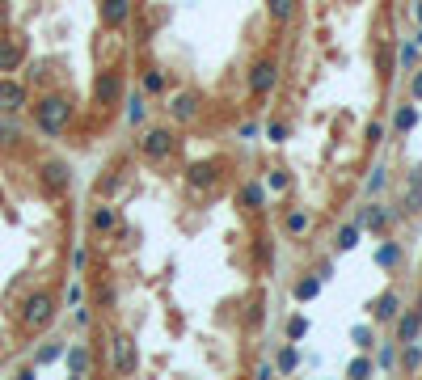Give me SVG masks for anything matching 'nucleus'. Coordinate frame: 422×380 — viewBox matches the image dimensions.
Segmentation results:
<instances>
[{"mask_svg": "<svg viewBox=\"0 0 422 380\" xmlns=\"http://www.w3.org/2000/svg\"><path fill=\"white\" fill-rule=\"evenodd\" d=\"M68 123H72V97L68 93H47L34 101V127L47 136H60L68 131Z\"/></svg>", "mask_w": 422, "mask_h": 380, "instance_id": "1", "label": "nucleus"}, {"mask_svg": "<svg viewBox=\"0 0 422 380\" xmlns=\"http://www.w3.org/2000/svg\"><path fill=\"white\" fill-rule=\"evenodd\" d=\"M51 321H55V296L51 292L26 296V304H21V325L26 329H47Z\"/></svg>", "mask_w": 422, "mask_h": 380, "instance_id": "2", "label": "nucleus"}, {"mask_svg": "<svg viewBox=\"0 0 422 380\" xmlns=\"http://www.w3.org/2000/svg\"><path fill=\"white\" fill-rule=\"evenodd\" d=\"M140 152L148 161H169L173 152H178V136H173L169 127H148L144 140H140Z\"/></svg>", "mask_w": 422, "mask_h": 380, "instance_id": "3", "label": "nucleus"}, {"mask_svg": "<svg viewBox=\"0 0 422 380\" xmlns=\"http://www.w3.org/2000/svg\"><path fill=\"white\" fill-rule=\"evenodd\" d=\"M275 85H279V60H275V55L254 60V68H250V93H254V97H266Z\"/></svg>", "mask_w": 422, "mask_h": 380, "instance_id": "4", "label": "nucleus"}, {"mask_svg": "<svg viewBox=\"0 0 422 380\" xmlns=\"http://www.w3.org/2000/svg\"><path fill=\"white\" fill-rule=\"evenodd\" d=\"M122 97V72L118 68H106V72H97L93 76V101L97 106H110V101Z\"/></svg>", "mask_w": 422, "mask_h": 380, "instance_id": "5", "label": "nucleus"}, {"mask_svg": "<svg viewBox=\"0 0 422 380\" xmlns=\"http://www.w3.org/2000/svg\"><path fill=\"white\" fill-rule=\"evenodd\" d=\"M198 110H203V97H198L194 89H182V93L169 97V118L173 123H194Z\"/></svg>", "mask_w": 422, "mask_h": 380, "instance_id": "6", "label": "nucleus"}, {"mask_svg": "<svg viewBox=\"0 0 422 380\" xmlns=\"http://www.w3.org/2000/svg\"><path fill=\"white\" fill-rule=\"evenodd\" d=\"M97 21H102L106 30H122V25L131 21V0H102V5H97Z\"/></svg>", "mask_w": 422, "mask_h": 380, "instance_id": "7", "label": "nucleus"}, {"mask_svg": "<svg viewBox=\"0 0 422 380\" xmlns=\"http://www.w3.org/2000/svg\"><path fill=\"white\" fill-rule=\"evenodd\" d=\"M26 85L21 81H9V76H0V114H17L21 106H26Z\"/></svg>", "mask_w": 422, "mask_h": 380, "instance_id": "8", "label": "nucleus"}, {"mask_svg": "<svg viewBox=\"0 0 422 380\" xmlns=\"http://www.w3.org/2000/svg\"><path fill=\"white\" fill-rule=\"evenodd\" d=\"M401 313V296H397V288H384L376 300H371V321L380 325H393V317Z\"/></svg>", "mask_w": 422, "mask_h": 380, "instance_id": "9", "label": "nucleus"}, {"mask_svg": "<svg viewBox=\"0 0 422 380\" xmlns=\"http://www.w3.org/2000/svg\"><path fill=\"white\" fill-rule=\"evenodd\" d=\"M140 368V355H135V342L127 334H114V372L118 376H131Z\"/></svg>", "mask_w": 422, "mask_h": 380, "instance_id": "10", "label": "nucleus"}, {"mask_svg": "<svg viewBox=\"0 0 422 380\" xmlns=\"http://www.w3.org/2000/svg\"><path fill=\"white\" fill-rule=\"evenodd\" d=\"M186 182H190L194 190H211V186L220 182V161H194V165L186 169Z\"/></svg>", "mask_w": 422, "mask_h": 380, "instance_id": "11", "label": "nucleus"}, {"mask_svg": "<svg viewBox=\"0 0 422 380\" xmlns=\"http://www.w3.org/2000/svg\"><path fill=\"white\" fill-rule=\"evenodd\" d=\"M42 186L51 190V194L68 190V186H72V165H68V161H47V165H42Z\"/></svg>", "mask_w": 422, "mask_h": 380, "instance_id": "12", "label": "nucleus"}, {"mask_svg": "<svg viewBox=\"0 0 422 380\" xmlns=\"http://www.w3.org/2000/svg\"><path fill=\"white\" fill-rule=\"evenodd\" d=\"M21 60H26V38H21V34L0 38V72H13V68H21Z\"/></svg>", "mask_w": 422, "mask_h": 380, "instance_id": "13", "label": "nucleus"}, {"mask_svg": "<svg viewBox=\"0 0 422 380\" xmlns=\"http://www.w3.org/2000/svg\"><path fill=\"white\" fill-rule=\"evenodd\" d=\"M355 224H359V228H371V233H384V228L393 224V212L380 207V203H371V207H359Z\"/></svg>", "mask_w": 422, "mask_h": 380, "instance_id": "14", "label": "nucleus"}, {"mask_svg": "<svg viewBox=\"0 0 422 380\" xmlns=\"http://www.w3.org/2000/svg\"><path fill=\"white\" fill-rule=\"evenodd\" d=\"M308 228H313V216H308L304 207H291V212L283 216V233H287L291 241H300V237H308Z\"/></svg>", "mask_w": 422, "mask_h": 380, "instance_id": "15", "label": "nucleus"}, {"mask_svg": "<svg viewBox=\"0 0 422 380\" xmlns=\"http://www.w3.org/2000/svg\"><path fill=\"white\" fill-rule=\"evenodd\" d=\"M393 325H397V342H410V338H418V329H422V309L397 313V317H393Z\"/></svg>", "mask_w": 422, "mask_h": 380, "instance_id": "16", "label": "nucleus"}, {"mask_svg": "<svg viewBox=\"0 0 422 380\" xmlns=\"http://www.w3.org/2000/svg\"><path fill=\"white\" fill-rule=\"evenodd\" d=\"M237 203H241L245 212H262V207H266V186H262V182H245L241 194H237Z\"/></svg>", "mask_w": 422, "mask_h": 380, "instance_id": "17", "label": "nucleus"}, {"mask_svg": "<svg viewBox=\"0 0 422 380\" xmlns=\"http://www.w3.org/2000/svg\"><path fill=\"white\" fill-rule=\"evenodd\" d=\"M64 359H68V372H72V376H89V368H93V359H89L85 346H68Z\"/></svg>", "mask_w": 422, "mask_h": 380, "instance_id": "18", "label": "nucleus"}, {"mask_svg": "<svg viewBox=\"0 0 422 380\" xmlns=\"http://www.w3.org/2000/svg\"><path fill=\"white\" fill-rule=\"evenodd\" d=\"M89 224L97 228V233H110V228H118V212L110 207V203H102V207H93V216H89Z\"/></svg>", "mask_w": 422, "mask_h": 380, "instance_id": "19", "label": "nucleus"}, {"mask_svg": "<svg viewBox=\"0 0 422 380\" xmlns=\"http://www.w3.org/2000/svg\"><path fill=\"white\" fill-rule=\"evenodd\" d=\"M359 233H363L359 224H342V228H338V241H334V245H338V253H351V249L359 245Z\"/></svg>", "mask_w": 422, "mask_h": 380, "instance_id": "20", "label": "nucleus"}, {"mask_svg": "<svg viewBox=\"0 0 422 380\" xmlns=\"http://www.w3.org/2000/svg\"><path fill=\"white\" fill-rule=\"evenodd\" d=\"M397 262H401V245H397V241H384V245L376 249V266H384V270H393Z\"/></svg>", "mask_w": 422, "mask_h": 380, "instance_id": "21", "label": "nucleus"}, {"mask_svg": "<svg viewBox=\"0 0 422 380\" xmlns=\"http://www.w3.org/2000/svg\"><path fill=\"white\" fill-rule=\"evenodd\" d=\"M295 364H300V351H295V342H287L283 351H279V359H275V372H295Z\"/></svg>", "mask_w": 422, "mask_h": 380, "instance_id": "22", "label": "nucleus"}, {"mask_svg": "<svg viewBox=\"0 0 422 380\" xmlns=\"http://www.w3.org/2000/svg\"><path fill=\"white\" fill-rule=\"evenodd\" d=\"M295 5H300V0H266V13L275 17V21H291Z\"/></svg>", "mask_w": 422, "mask_h": 380, "instance_id": "23", "label": "nucleus"}, {"mask_svg": "<svg viewBox=\"0 0 422 380\" xmlns=\"http://www.w3.org/2000/svg\"><path fill=\"white\" fill-rule=\"evenodd\" d=\"M317 292H321V279H317V275H308V279H295V288H291V296H295V300H313Z\"/></svg>", "mask_w": 422, "mask_h": 380, "instance_id": "24", "label": "nucleus"}, {"mask_svg": "<svg viewBox=\"0 0 422 380\" xmlns=\"http://www.w3.org/2000/svg\"><path fill=\"white\" fill-rule=\"evenodd\" d=\"M401 368H406V372H414V368H422V346H418L414 338H410V342L401 346Z\"/></svg>", "mask_w": 422, "mask_h": 380, "instance_id": "25", "label": "nucleus"}, {"mask_svg": "<svg viewBox=\"0 0 422 380\" xmlns=\"http://www.w3.org/2000/svg\"><path fill=\"white\" fill-rule=\"evenodd\" d=\"M393 127H397V131H414V127H418V110L414 106H401V110H397V118H393Z\"/></svg>", "mask_w": 422, "mask_h": 380, "instance_id": "26", "label": "nucleus"}, {"mask_svg": "<svg viewBox=\"0 0 422 380\" xmlns=\"http://www.w3.org/2000/svg\"><path fill=\"white\" fill-rule=\"evenodd\" d=\"M144 93H165V72L161 68H144Z\"/></svg>", "mask_w": 422, "mask_h": 380, "instance_id": "27", "label": "nucleus"}, {"mask_svg": "<svg viewBox=\"0 0 422 380\" xmlns=\"http://www.w3.org/2000/svg\"><path fill=\"white\" fill-rule=\"evenodd\" d=\"M304 334H308V317H304V313H295V317L287 321V338H291V342H300Z\"/></svg>", "mask_w": 422, "mask_h": 380, "instance_id": "28", "label": "nucleus"}, {"mask_svg": "<svg viewBox=\"0 0 422 380\" xmlns=\"http://www.w3.org/2000/svg\"><path fill=\"white\" fill-rule=\"evenodd\" d=\"M55 359H64V346H60V342H51V346H42V351H38V359H34V364L42 368V364H55Z\"/></svg>", "mask_w": 422, "mask_h": 380, "instance_id": "29", "label": "nucleus"}, {"mask_svg": "<svg viewBox=\"0 0 422 380\" xmlns=\"http://www.w3.org/2000/svg\"><path fill=\"white\" fill-rule=\"evenodd\" d=\"M144 118H148V106H144V97H135L131 106H127V123H131V127H140Z\"/></svg>", "mask_w": 422, "mask_h": 380, "instance_id": "30", "label": "nucleus"}, {"mask_svg": "<svg viewBox=\"0 0 422 380\" xmlns=\"http://www.w3.org/2000/svg\"><path fill=\"white\" fill-rule=\"evenodd\" d=\"M406 212H422V186H414V182L406 190Z\"/></svg>", "mask_w": 422, "mask_h": 380, "instance_id": "31", "label": "nucleus"}, {"mask_svg": "<svg viewBox=\"0 0 422 380\" xmlns=\"http://www.w3.org/2000/svg\"><path fill=\"white\" fill-rule=\"evenodd\" d=\"M266 186H270V190H287V186H291V177H287L283 169H275V173L266 177Z\"/></svg>", "mask_w": 422, "mask_h": 380, "instance_id": "32", "label": "nucleus"}, {"mask_svg": "<svg viewBox=\"0 0 422 380\" xmlns=\"http://www.w3.org/2000/svg\"><path fill=\"white\" fill-rule=\"evenodd\" d=\"M346 376H371V359H367V355H359V359L346 368Z\"/></svg>", "mask_w": 422, "mask_h": 380, "instance_id": "33", "label": "nucleus"}, {"mask_svg": "<svg viewBox=\"0 0 422 380\" xmlns=\"http://www.w3.org/2000/svg\"><path fill=\"white\" fill-rule=\"evenodd\" d=\"M418 64V42H406L401 47V68H414Z\"/></svg>", "mask_w": 422, "mask_h": 380, "instance_id": "34", "label": "nucleus"}, {"mask_svg": "<svg viewBox=\"0 0 422 380\" xmlns=\"http://www.w3.org/2000/svg\"><path fill=\"white\" fill-rule=\"evenodd\" d=\"M266 136L275 140V144H283V140H287V123H270V127H266Z\"/></svg>", "mask_w": 422, "mask_h": 380, "instance_id": "35", "label": "nucleus"}, {"mask_svg": "<svg viewBox=\"0 0 422 380\" xmlns=\"http://www.w3.org/2000/svg\"><path fill=\"white\" fill-rule=\"evenodd\" d=\"M384 186V169H371V177H367V190H380Z\"/></svg>", "mask_w": 422, "mask_h": 380, "instance_id": "36", "label": "nucleus"}, {"mask_svg": "<svg viewBox=\"0 0 422 380\" xmlns=\"http://www.w3.org/2000/svg\"><path fill=\"white\" fill-rule=\"evenodd\" d=\"M351 338H355V346H363V351H367V346H371V334H367V329H363V325H359V329H355V334H351Z\"/></svg>", "mask_w": 422, "mask_h": 380, "instance_id": "37", "label": "nucleus"}, {"mask_svg": "<svg viewBox=\"0 0 422 380\" xmlns=\"http://www.w3.org/2000/svg\"><path fill=\"white\" fill-rule=\"evenodd\" d=\"M367 140H371V144H380V140H384V127H380V123H371V127H367Z\"/></svg>", "mask_w": 422, "mask_h": 380, "instance_id": "38", "label": "nucleus"}, {"mask_svg": "<svg viewBox=\"0 0 422 380\" xmlns=\"http://www.w3.org/2000/svg\"><path fill=\"white\" fill-rule=\"evenodd\" d=\"M393 359H397V351H393V346H380V364L393 368Z\"/></svg>", "mask_w": 422, "mask_h": 380, "instance_id": "39", "label": "nucleus"}, {"mask_svg": "<svg viewBox=\"0 0 422 380\" xmlns=\"http://www.w3.org/2000/svg\"><path fill=\"white\" fill-rule=\"evenodd\" d=\"M410 182H414V186H422V165H414V173H410Z\"/></svg>", "mask_w": 422, "mask_h": 380, "instance_id": "40", "label": "nucleus"}, {"mask_svg": "<svg viewBox=\"0 0 422 380\" xmlns=\"http://www.w3.org/2000/svg\"><path fill=\"white\" fill-rule=\"evenodd\" d=\"M414 97H418V101H422V72H418V76H414Z\"/></svg>", "mask_w": 422, "mask_h": 380, "instance_id": "41", "label": "nucleus"}, {"mask_svg": "<svg viewBox=\"0 0 422 380\" xmlns=\"http://www.w3.org/2000/svg\"><path fill=\"white\" fill-rule=\"evenodd\" d=\"M414 13H418V21H422V0H418V9H414Z\"/></svg>", "mask_w": 422, "mask_h": 380, "instance_id": "42", "label": "nucleus"}, {"mask_svg": "<svg viewBox=\"0 0 422 380\" xmlns=\"http://www.w3.org/2000/svg\"><path fill=\"white\" fill-rule=\"evenodd\" d=\"M414 42H418V47H422V34H418V38H414Z\"/></svg>", "mask_w": 422, "mask_h": 380, "instance_id": "43", "label": "nucleus"}]
</instances>
